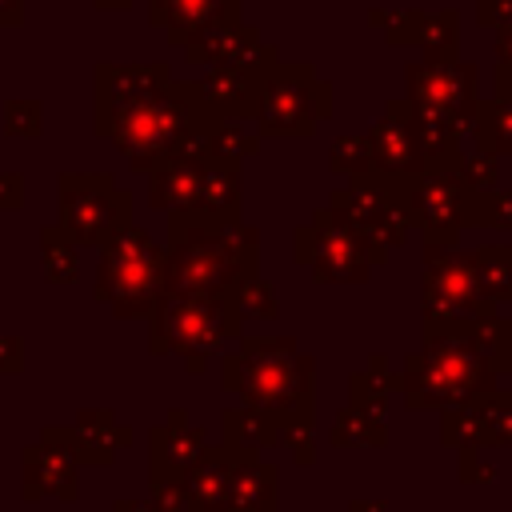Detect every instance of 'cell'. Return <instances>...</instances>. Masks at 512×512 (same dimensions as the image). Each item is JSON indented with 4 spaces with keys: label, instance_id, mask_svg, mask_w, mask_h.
<instances>
[{
    "label": "cell",
    "instance_id": "74e56055",
    "mask_svg": "<svg viewBox=\"0 0 512 512\" xmlns=\"http://www.w3.org/2000/svg\"><path fill=\"white\" fill-rule=\"evenodd\" d=\"M496 96H512V24L496 28Z\"/></svg>",
    "mask_w": 512,
    "mask_h": 512
},
{
    "label": "cell",
    "instance_id": "52a82bcc",
    "mask_svg": "<svg viewBox=\"0 0 512 512\" xmlns=\"http://www.w3.org/2000/svg\"><path fill=\"white\" fill-rule=\"evenodd\" d=\"M164 248L136 224H124L100 244L96 264V300L108 304L120 320H140L160 300Z\"/></svg>",
    "mask_w": 512,
    "mask_h": 512
},
{
    "label": "cell",
    "instance_id": "e0dca14e",
    "mask_svg": "<svg viewBox=\"0 0 512 512\" xmlns=\"http://www.w3.org/2000/svg\"><path fill=\"white\" fill-rule=\"evenodd\" d=\"M280 60V56H276ZM276 60H260V64H240V68H208L204 80H196V88L204 92V100L224 116V120H256V100H260V80Z\"/></svg>",
    "mask_w": 512,
    "mask_h": 512
},
{
    "label": "cell",
    "instance_id": "7402d4cb",
    "mask_svg": "<svg viewBox=\"0 0 512 512\" xmlns=\"http://www.w3.org/2000/svg\"><path fill=\"white\" fill-rule=\"evenodd\" d=\"M64 440H68V448H72V456L80 464H108L132 440V432L124 424H116L112 412L88 408V412L76 416L72 428H64Z\"/></svg>",
    "mask_w": 512,
    "mask_h": 512
},
{
    "label": "cell",
    "instance_id": "ffe728a7",
    "mask_svg": "<svg viewBox=\"0 0 512 512\" xmlns=\"http://www.w3.org/2000/svg\"><path fill=\"white\" fill-rule=\"evenodd\" d=\"M152 480H180L192 460L204 452V432L184 420V412H168V424L152 428Z\"/></svg>",
    "mask_w": 512,
    "mask_h": 512
},
{
    "label": "cell",
    "instance_id": "277c9868",
    "mask_svg": "<svg viewBox=\"0 0 512 512\" xmlns=\"http://www.w3.org/2000/svg\"><path fill=\"white\" fill-rule=\"evenodd\" d=\"M316 360L292 336H240V348L220 360V380L248 408L268 412L276 424L300 420L312 408Z\"/></svg>",
    "mask_w": 512,
    "mask_h": 512
},
{
    "label": "cell",
    "instance_id": "ba28073f",
    "mask_svg": "<svg viewBox=\"0 0 512 512\" xmlns=\"http://www.w3.org/2000/svg\"><path fill=\"white\" fill-rule=\"evenodd\" d=\"M332 116V84L308 60H276L260 80L256 136L260 140H308L320 120Z\"/></svg>",
    "mask_w": 512,
    "mask_h": 512
},
{
    "label": "cell",
    "instance_id": "5b68a950",
    "mask_svg": "<svg viewBox=\"0 0 512 512\" xmlns=\"http://www.w3.org/2000/svg\"><path fill=\"white\" fill-rule=\"evenodd\" d=\"M408 80V108H412V124L420 136V152H424V168H452V160L460 156V140L472 124L476 112V64L468 60H428L416 56L404 68Z\"/></svg>",
    "mask_w": 512,
    "mask_h": 512
},
{
    "label": "cell",
    "instance_id": "d6986e66",
    "mask_svg": "<svg viewBox=\"0 0 512 512\" xmlns=\"http://www.w3.org/2000/svg\"><path fill=\"white\" fill-rule=\"evenodd\" d=\"M236 12H240V0H148V24L160 28L176 48H184L204 24Z\"/></svg>",
    "mask_w": 512,
    "mask_h": 512
},
{
    "label": "cell",
    "instance_id": "83f0119b",
    "mask_svg": "<svg viewBox=\"0 0 512 512\" xmlns=\"http://www.w3.org/2000/svg\"><path fill=\"white\" fill-rule=\"evenodd\" d=\"M40 252H44V276H48L52 284H72V280H80V248H76V240H72L60 224L40 228Z\"/></svg>",
    "mask_w": 512,
    "mask_h": 512
},
{
    "label": "cell",
    "instance_id": "8d00e7d4",
    "mask_svg": "<svg viewBox=\"0 0 512 512\" xmlns=\"http://www.w3.org/2000/svg\"><path fill=\"white\" fill-rule=\"evenodd\" d=\"M4 132L8 136H28L36 140L44 132V104L40 100H8L4 104Z\"/></svg>",
    "mask_w": 512,
    "mask_h": 512
},
{
    "label": "cell",
    "instance_id": "30bf717a",
    "mask_svg": "<svg viewBox=\"0 0 512 512\" xmlns=\"http://www.w3.org/2000/svg\"><path fill=\"white\" fill-rule=\"evenodd\" d=\"M56 216L76 248H100L112 232L132 224V196L108 172H60Z\"/></svg>",
    "mask_w": 512,
    "mask_h": 512
},
{
    "label": "cell",
    "instance_id": "ab89813d",
    "mask_svg": "<svg viewBox=\"0 0 512 512\" xmlns=\"http://www.w3.org/2000/svg\"><path fill=\"white\" fill-rule=\"evenodd\" d=\"M476 20L492 32L512 24V0H476Z\"/></svg>",
    "mask_w": 512,
    "mask_h": 512
},
{
    "label": "cell",
    "instance_id": "f35d334b",
    "mask_svg": "<svg viewBox=\"0 0 512 512\" xmlns=\"http://www.w3.org/2000/svg\"><path fill=\"white\" fill-rule=\"evenodd\" d=\"M488 328H492V356H496V368H500V376H512V316H496Z\"/></svg>",
    "mask_w": 512,
    "mask_h": 512
},
{
    "label": "cell",
    "instance_id": "7c38bea8",
    "mask_svg": "<svg viewBox=\"0 0 512 512\" xmlns=\"http://www.w3.org/2000/svg\"><path fill=\"white\" fill-rule=\"evenodd\" d=\"M424 320H496L500 308L480 292L468 252L424 244Z\"/></svg>",
    "mask_w": 512,
    "mask_h": 512
},
{
    "label": "cell",
    "instance_id": "836d02e7",
    "mask_svg": "<svg viewBox=\"0 0 512 512\" xmlns=\"http://www.w3.org/2000/svg\"><path fill=\"white\" fill-rule=\"evenodd\" d=\"M208 152L224 156V160H248L260 152V136L252 128H244V120H220L208 136Z\"/></svg>",
    "mask_w": 512,
    "mask_h": 512
},
{
    "label": "cell",
    "instance_id": "6da1fadb",
    "mask_svg": "<svg viewBox=\"0 0 512 512\" xmlns=\"http://www.w3.org/2000/svg\"><path fill=\"white\" fill-rule=\"evenodd\" d=\"M224 116L204 100L196 80H168L136 100L96 112V136L112 140L120 156L148 172L168 156L208 152V136Z\"/></svg>",
    "mask_w": 512,
    "mask_h": 512
},
{
    "label": "cell",
    "instance_id": "d4e9b609",
    "mask_svg": "<svg viewBox=\"0 0 512 512\" xmlns=\"http://www.w3.org/2000/svg\"><path fill=\"white\" fill-rule=\"evenodd\" d=\"M272 468L256 460V452L236 448L232 456V472H228V504L224 512H272Z\"/></svg>",
    "mask_w": 512,
    "mask_h": 512
},
{
    "label": "cell",
    "instance_id": "2e32d148",
    "mask_svg": "<svg viewBox=\"0 0 512 512\" xmlns=\"http://www.w3.org/2000/svg\"><path fill=\"white\" fill-rule=\"evenodd\" d=\"M368 136V152H372V172L384 176H412L424 172V152H420V136L412 124V108L408 100H388L384 116L364 132Z\"/></svg>",
    "mask_w": 512,
    "mask_h": 512
},
{
    "label": "cell",
    "instance_id": "f1b7e54d",
    "mask_svg": "<svg viewBox=\"0 0 512 512\" xmlns=\"http://www.w3.org/2000/svg\"><path fill=\"white\" fill-rule=\"evenodd\" d=\"M416 48H420V56H428V60H456V56H460V12H456V8L428 12Z\"/></svg>",
    "mask_w": 512,
    "mask_h": 512
},
{
    "label": "cell",
    "instance_id": "e575fe53",
    "mask_svg": "<svg viewBox=\"0 0 512 512\" xmlns=\"http://www.w3.org/2000/svg\"><path fill=\"white\" fill-rule=\"evenodd\" d=\"M328 168L336 176H356V172H372V152H368V136H336L328 148Z\"/></svg>",
    "mask_w": 512,
    "mask_h": 512
},
{
    "label": "cell",
    "instance_id": "4fadbf2b",
    "mask_svg": "<svg viewBox=\"0 0 512 512\" xmlns=\"http://www.w3.org/2000/svg\"><path fill=\"white\" fill-rule=\"evenodd\" d=\"M328 208L348 220L360 236H368L372 244L380 248H400L408 240V220L400 212V204L392 200L388 184L380 172H356V176H344V184L332 192Z\"/></svg>",
    "mask_w": 512,
    "mask_h": 512
},
{
    "label": "cell",
    "instance_id": "60d3db41",
    "mask_svg": "<svg viewBox=\"0 0 512 512\" xmlns=\"http://www.w3.org/2000/svg\"><path fill=\"white\" fill-rule=\"evenodd\" d=\"M20 368H24V340L0 336V376H16Z\"/></svg>",
    "mask_w": 512,
    "mask_h": 512
},
{
    "label": "cell",
    "instance_id": "f6af8a7d",
    "mask_svg": "<svg viewBox=\"0 0 512 512\" xmlns=\"http://www.w3.org/2000/svg\"><path fill=\"white\" fill-rule=\"evenodd\" d=\"M96 8H116V12H124V8H132V0H96Z\"/></svg>",
    "mask_w": 512,
    "mask_h": 512
},
{
    "label": "cell",
    "instance_id": "5bb4252c",
    "mask_svg": "<svg viewBox=\"0 0 512 512\" xmlns=\"http://www.w3.org/2000/svg\"><path fill=\"white\" fill-rule=\"evenodd\" d=\"M188 64H204V68H240V64H260V60H276V44H268L260 36V28L244 24L240 12L236 16H220L212 24H204L188 44H184Z\"/></svg>",
    "mask_w": 512,
    "mask_h": 512
},
{
    "label": "cell",
    "instance_id": "44dd1931",
    "mask_svg": "<svg viewBox=\"0 0 512 512\" xmlns=\"http://www.w3.org/2000/svg\"><path fill=\"white\" fill-rule=\"evenodd\" d=\"M232 456H236V448L220 444V448H204L192 460V468L180 476L184 480V496H188V512H224Z\"/></svg>",
    "mask_w": 512,
    "mask_h": 512
},
{
    "label": "cell",
    "instance_id": "9c48e42d",
    "mask_svg": "<svg viewBox=\"0 0 512 512\" xmlns=\"http://www.w3.org/2000/svg\"><path fill=\"white\" fill-rule=\"evenodd\" d=\"M292 260L304 264L316 284H364L380 264H388V248L360 236L332 208H320L312 224L292 232Z\"/></svg>",
    "mask_w": 512,
    "mask_h": 512
},
{
    "label": "cell",
    "instance_id": "8992f818",
    "mask_svg": "<svg viewBox=\"0 0 512 512\" xmlns=\"http://www.w3.org/2000/svg\"><path fill=\"white\" fill-rule=\"evenodd\" d=\"M148 348L156 356H184L188 372H204L208 356L224 348V340H240V308L232 296H168L152 304Z\"/></svg>",
    "mask_w": 512,
    "mask_h": 512
},
{
    "label": "cell",
    "instance_id": "4316f807",
    "mask_svg": "<svg viewBox=\"0 0 512 512\" xmlns=\"http://www.w3.org/2000/svg\"><path fill=\"white\" fill-rule=\"evenodd\" d=\"M468 264L476 272L480 292L496 308L512 304V256H508V244H480V248L468 252Z\"/></svg>",
    "mask_w": 512,
    "mask_h": 512
},
{
    "label": "cell",
    "instance_id": "bcb514c9",
    "mask_svg": "<svg viewBox=\"0 0 512 512\" xmlns=\"http://www.w3.org/2000/svg\"><path fill=\"white\" fill-rule=\"evenodd\" d=\"M508 256H512V244H508Z\"/></svg>",
    "mask_w": 512,
    "mask_h": 512
},
{
    "label": "cell",
    "instance_id": "484cf974",
    "mask_svg": "<svg viewBox=\"0 0 512 512\" xmlns=\"http://www.w3.org/2000/svg\"><path fill=\"white\" fill-rule=\"evenodd\" d=\"M468 136H472V148L476 152H488L496 160L500 156H512V96L508 100H500V96L476 100Z\"/></svg>",
    "mask_w": 512,
    "mask_h": 512
},
{
    "label": "cell",
    "instance_id": "3957f363",
    "mask_svg": "<svg viewBox=\"0 0 512 512\" xmlns=\"http://www.w3.org/2000/svg\"><path fill=\"white\" fill-rule=\"evenodd\" d=\"M492 320H424V348L400 368L408 408H456L500 388Z\"/></svg>",
    "mask_w": 512,
    "mask_h": 512
},
{
    "label": "cell",
    "instance_id": "8fae6325",
    "mask_svg": "<svg viewBox=\"0 0 512 512\" xmlns=\"http://www.w3.org/2000/svg\"><path fill=\"white\" fill-rule=\"evenodd\" d=\"M384 176V172H380ZM392 200L400 204L408 228L424 236V244L456 248L464 228V188L448 168H424L412 176H384Z\"/></svg>",
    "mask_w": 512,
    "mask_h": 512
},
{
    "label": "cell",
    "instance_id": "1f68e13d",
    "mask_svg": "<svg viewBox=\"0 0 512 512\" xmlns=\"http://www.w3.org/2000/svg\"><path fill=\"white\" fill-rule=\"evenodd\" d=\"M424 16H428V12H420V8H388V12H384V8H372V12H368V24L380 28L388 44H396V48H416L420 28H424Z\"/></svg>",
    "mask_w": 512,
    "mask_h": 512
},
{
    "label": "cell",
    "instance_id": "ee69618b",
    "mask_svg": "<svg viewBox=\"0 0 512 512\" xmlns=\"http://www.w3.org/2000/svg\"><path fill=\"white\" fill-rule=\"evenodd\" d=\"M112 512H160L152 500H120Z\"/></svg>",
    "mask_w": 512,
    "mask_h": 512
},
{
    "label": "cell",
    "instance_id": "603a6c76",
    "mask_svg": "<svg viewBox=\"0 0 512 512\" xmlns=\"http://www.w3.org/2000/svg\"><path fill=\"white\" fill-rule=\"evenodd\" d=\"M168 80V64H96V112L136 100Z\"/></svg>",
    "mask_w": 512,
    "mask_h": 512
},
{
    "label": "cell",
    "instance_id": "9a60e30c",
    "mask_svg": "<svg viewBox=\"0 0 512 512\" xmlns=\"http://www.w3.org/2000/svg\"><path fill=\"white\" fill-rule=\"evenodd\" d=\"M20 460H24V468H20L24 500H44V496L76 500V468H80V460L72 456V448L64 440V428H44L40 444H28Z\"/></svg>",
    "mask_w": 512,
    "mask_h": 512
},
{
    "label": "cell",
    "instance_id": "ac0fdd59",
    "mask_svg": "<svg viewBox=\"0 0 512 512\" xmlns=\"http://www.w3.org/2000/svg\"><path fill=\"white\" fill-rule=\"evenodd\" d=\"M204 156H168L156 168H148V204L156 212H192L196 196H200V172H204Z\"/></svg>",
    "mask_w": 512,
    "mask_h": 512
},
{
    "label": "cell",
    "instance_id": "f546056e",
    "mask_svg": "<svg viewBox=\"0 0 512 512\" xmlns=\"http://www.w3.org/2000/svg\"><path fill=\"white\" fill-rule=\"evenodd\" d=\"M276 428H280V424H276L268 412L248 408V404L224 412V436H228L232 448H248V452H256V448H264V444L276 440Z\"/></svg>",
    "mask_w": 512,
    "mask_h": 512
},
{
    "label": "cell",
    "instance_id": "4dcf8cb0",
    "mask_svg": "<svg viewBox=\"0 0 512 512\" xmlns=\"http://www.w3.org/2000/svg\"><path fill=\"white\" fill-rule=\"evenodd\" d=\"M464 228H504V232H512V188L464 192Z\"/></svg>",
    "mask_w": 512,
    "mask_h": 512
},
{
    "label": "cell",
    "instance_id": "d6a6232c",
    "mask_svg": "<svg viewBox=\"0 0 512 512\" xmlns=\"http://www.w3.org/2000/svg\"><path fill=\"white\" fill-rule=\"evenodd\" d=\"M452 176H456V184L464 188V192H492L496 184H500V164H496V156H488V152H464L460 148V156L452 160V168H448Z\"/></svg>",
    "mask_w": 512,
    "mask_h": 512
},
{
    "label": "cell",
    "instance_id": "7a4b0ae2",
    "mask_svg": "<svg viewBox=\"0 0 512 512\" xmlns=\"http://www.w3.org/2000/svg\"><path fill=\"white\" fill-rule=\"evenodd\" d=\"M252 276H260V232L252 224L212 220L200 212H168L160 292L232 296Z\"/></svg>",
    "mask_w": 512,
    "mask_h": 512
},
{
    "label": "cell",
    "instance_id": "d590c367",
    "mask_svg": "<svg viewBox=\"0 0 512 512\" xmlns=\"http://www.w3.org/2000/svg\"><path fill=\"white\" fill-rule=\"evenodd\" d=\"M232 300H236L240 316H256V320H272V316L280 312V304H276V288H272L264 276L244 280V284L232 292Z\"/></svg>",
    "mask_w": 512,
    "mask_h": 512
},
{
    "label": "cell",
    "instance_id": "7bdbcfd3",
    "mask_svg": "<svg viewBox=\"0 0 512 512\" xmlns=\"http://www.w3.org/2000/svg\"><path fill=\"white\" fill-rule=\"evenodd\" d=\"M24 20V0H0V28H12Z\"/></svg>",
    "mask_w": 512,
    "mask_h": 512
},
{
    "label": "cell",
    "instance_id": "b9f144b4",
    "mask_svg": "<svg viewBox=\"0 0 512 512\" xmlns=\"http://www.w3.org/2000/svg\"><path fill=\"white\" fill-rule=\"evenodd\" d=\"M24 204V176L20 172H0V212Z\"/></svg>",
    "mask_w": 512,
    "mask_h": 512
},
{
    "label": "cell",
    "instance_id": "cb8c5ba5",
    "mask_svg": "<svg viewBox=\"0 0 512 512\" xmlns=\"http://www.w3.org/2000/svg\"><path fill=\"white\" fill-rule=\"evenodd\" d=\"M240 160H224V156H204V172H200V196L196 208L200 216L212 220H240Z\"/></svg>",
    "mask_w": 512,
    "mask_h": 512
}]
</instances>
